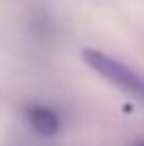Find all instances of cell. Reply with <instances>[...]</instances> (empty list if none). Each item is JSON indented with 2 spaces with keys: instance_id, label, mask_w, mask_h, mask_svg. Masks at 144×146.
I'll use <instances>...</instances> for the list:
<instances>
[{
  "instance_id": "1",
  "label": "cell",
  "mask_w": 144,
  "mask_h": 146,
  "mask_svg": "<svg viewBox=\"0 0 144 146\" xmlns=\"http://www.w3.org/2000/svg\"><path fill=\"white\" fill-rule=\"evenodd\" d=\"M83 59H85V64L91 70H96L100 76L110 80L115 87L123 89L125 93H129L136 100L144 102V78H140L131 68H127L119 59H112L108 55L100 53L98 49H85L83 51Z\"/></svg>"
},
{
  "instance_id": "2",
  "label": "cell",
  "mask_w": 144,
  "mask_h": 146,
  "mask_svg": "<svg viewBox=\"0 0 144 146\" xmlns=\"http://www.w3.org/2000/svg\"><path fill=\"white\" fill-rule=\"evenodd\" d=\"M28 121L32 125V129L40 135H55L59 131L57 114L47 106H30L28 108Z\"/></svg>"
},
{
  "instance_id": "3",
  "label": "cell",
  "mask_w": 144,
  "mask_h": 146,
  "mask_svg": "<svg viewBox=\"0 0 144 146\" xmlns=\"http://www.w3.org/2000/svg\"><path fill=\"white\" fill-rule=\"evenodd\" d=\"M138 146H144V142H142V144H138Z\"/></svg>"
}]
</instances>
